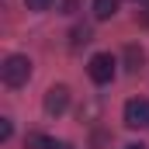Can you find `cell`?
Returning a JSON list of instances; mask_svg holds the SVG:
<instances>
[{"mask_svg":"<svg viewBox=\"0 0 149 149\" xmlns=\"http://www.w3.org/2000/svg\"><path fill=\"white\" fill-rule=\"evenodd\" d=\"M56 149H73V146H70V142H59V146H56Z\"/></svg>","mask_w":149,"mask_h":149,"instance_id":"obj_13","label":"cell"},{"mask_svg":"<svg viewBox=\"0 0 149 149\" xmlns=\"http://www.w3.org/2000/svg\"><path fill=\"white\" fill-rule=\"evenodd\" d=\"M0 76H3V83L7 87H24L28 80H31V59L28 56H7L3 59V66H0Z\"/></svg>","mask_w":149,"mask_h":149,"instance_id":"obj_1","label":"cell"},{"mask_svg":"<svg viewBox=\"0 0 149 149\" xmlns=\"http://www.w3.org/2000/svg\"><path fill=\"white\" fill-rule=\"evenodd\" d=\"M24 149H56V142L49 135H42V132H28L24 135Z\"/></svg>","mask_w":149,"mask_h":149,"instance_id":"obj_7","label":"cell"},{"mask_svg":"<svg viewBox=\"0 0 149 149\" xmlns=\"http://www.w3.org/2000/svg\"><path fill=\"white\" fill-rule=\"evenodd\" d=\"M76 3H80V0H63V14H73Z\"/></svg>","mask_w":149,"mask_h":149,"instance_id":"obj_11","label":"cell"},{"mask_svg":"<svg viewBox=\"0 0 149 149\" xmlns=\"http://www.w3.org/2000/svg\"><path fill=\"white\" fill-rule=\"evenodd\" d=\"M135 3H146V0H135Z\"/></svg>","mask_w":149,"mask_h":149,"instance_id":"obj_14","label":"cell"},{"mask_svg":"<svg viewBox=\"0 0 149 149\" xmlns=\"http://www.w3.org/2000/svg\"><path fill=\"white\" fill-rule=\"evenodd\" d=\"M52 3H56V0H24V7H28V10H49Z\"/></svg>","mask_w":149,"mask_h":149,"instance_id":"obj_9","label":"cell"},{"mask_svg":"<svg viewBox=\"0 0 149 149\" xmlns=\"http://www.w3.org/2000/svg\"><path fill=\"white\" fill-rule=\"evenodd\" d=\"M142 63H146V52H142L139 45H128V49H125V66H128V73H139Z\"/></svg>","mask_w":149,"mask_h":149,"instance_id":"obj_5","label":"cell"},{"mask_svg":"<svg viewBox=\"0 0 149 149\" xmlns=\"http://www.w3.org/2000/svg\"><path fill=\"white\" fill-rule=\"evenodd\" d=\"M125 125H128V128H142V125H149V101H146V97H132V101H125Z\"/></svg>","mask_w":149,"mask_h":149,"instance_id":"obj_3","label":"cell"},{"mask_svg":"<svg viewBox=\"0 0 149 149\" xmlns=\"http://www.w3.org/2000/svg\"><path fill=\"white\" fill-rule=\"evenodd\" d=\"M118 14V0H94V17L97 21H111Z\"/></svg>","mask_w":149,"mask_h":149,"instance_id":"obj_6","label":"cell"},{"mask_svg":"<svg viewBox=\"0 0 149 149\" xmlns=\"http://www.w3.org/2000/svg\"><path fill=\"white\" fill-rule=\"evenodd\" d=\"M114 66H118V59H114L111 52H97V56H90L87 73H90L94 83H111L114 80Z\"/></svg>","mask_w":149,"mask_h":149,"instance_id":"obj_2","label":"cell"},{"mask_svg":"<svg viewBox=\"0 0 149 149\" xmlns=\"http://www.w3.org/2000/svg\"><path fill=\"white\" fill-rule=\"evenodd\" d=\"M10 132H14L10 118H0V142H7V139H10Z\"/></svg>","mask_w":149,"mask_h":149,"instance_id":"obj_10","label":"cell"},{"mask_svg":"<svg viewBox=\"0 0 149 149\" xmlns=\"http://www.w3.org/2000/svg\"><path fill=\"white\" fill-rule=\"evenodd\" d=\"M121 149H146L142 142H128V146H121Z\"/></svg>","mask_w":149,"mask_h":149,"instance_id":"obj_12","label":"cell"},{"mask_svg":"<svg viewBox=\"0 0 149 149\" xmlns=\"http://www.w3.org/2000/svg\"><path fill=\"white\" fill-rule=\"evenodd\" d=\"M90 38H94V31H90L87 24H76L73 31H70V45H73V49H80V45H87Z\"/></svg>","mask_w":149,"mask_h":149,"instance_id":"obj_8","label":"cell"},{"mask_svg":"<svg viewBox=\"0 0 149 149\" xmlns=\"http://www.w3.org/2000/svg\"><path fill=\"white\" fill-rule=\"evenodd\" d=\"M70 108V90L59 83V87H49V94H45V111L52 114V118H59V114Z\"/></svg>","mask_w":149,"mask_h":149,"instance_id":"obj_4","label":"cell"}]
</instances>
